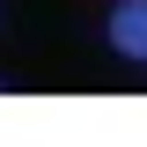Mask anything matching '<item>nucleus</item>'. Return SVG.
<instances>
[{
    "label": "nucleus",
    "mask_w": 147,
    "mask_h": 147,
    "mask_svg": "<svg viewBox=\"0 0 147 147\" xmlns=\"http://www.w3.org/2000/svg\"><path fill=\"white\" fill-rule=\"evenodd\" d=\"M110 44L125 59H147V0H118L110 7Z\"/></svg>",
    "instance_id": "f257e3e1"
}]
</instances>
